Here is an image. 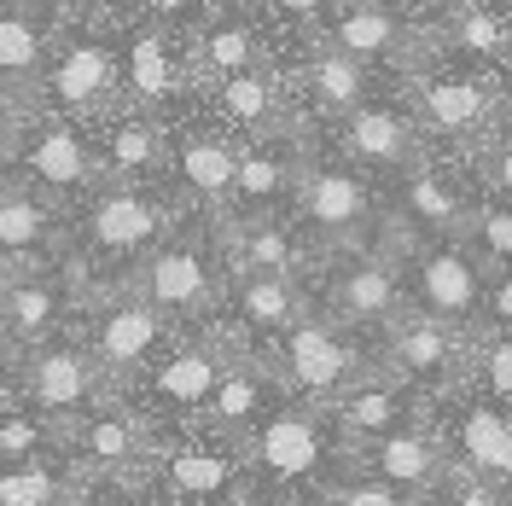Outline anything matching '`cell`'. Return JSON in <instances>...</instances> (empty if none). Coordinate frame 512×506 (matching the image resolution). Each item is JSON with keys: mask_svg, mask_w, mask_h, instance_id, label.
Returning <instances> with one entry per match:
<instances>
[{"mask_svg": "<svg viewBox=\"0 0 512 506\" xmlns=\"http://www.w3.org/2000/svg\"><path fill=\"white\" fill-rule=\"evenodd\" d=\"M6 384H12V396L24 408L47 413L59 425H70V419H82L88 408L117 396L105 367L94 361V349L82 338H53V344H35L24 355H12L6 361Z\"/></svg>", "mask_w": 512, "mask_h": 506, "instance_id": "cell-9", "label": "cell"}, {"mask_svg": "<svg viewBox=\"0 0 512 506\" xmlns=\"http://www.w3.org/2000/svg\"><path fill=\"white\" fill-rule=\"evenodd\" d=\"M0 175H6V134H0Z\"/></svg>", "mask_w": 512, "mask_h": 506, "instance_id": "cell-51", "label": "cell"}, {"mask_svg": "<svg viewBox=\"0 0 512 506\" xmlns=\"http://www.w3.org/2000/svg\"><path fill=\"white\" fill-rule=\"evenodd\" d=\"M419 117L448 140H472L495 123V94L472 76H425L419 82Z\"/></svg>", "mask_w": 512, "mask_h": 506, "instance_id": "cell-29", "label": "cell"}, {"mask_svg": "<svg viewBox=\"0 0 512 506\" xmlns=\"http://www.w3.org/2000/svg\"><path fill=\"white\" fill-rule=\"evenodd\" d=\"M216 111L233 128H245L251 140H262V134H274V123H280V88H274L268 70L227 76V82H216Z\"/></svg>", "mask_w": 512, "mask_h": 506, "instance_id": "cell-33", "label": "cell"}, {"mask_svg": "<svg viewBox=\"0 0 512 506\" xmlns=\"http://www.w3.org/2000/svg\"><path fill=\"white\" fill-rule=\"evenodd\" d=\"M82 303H88V291L70 274V262L30 268V274H0V349H6V361L35 344L64 338V326L82 315Z\"/></svg>", "mask_w": 512, "mask_h": 506, "instance_id": "cell-14", "label": "cell"}, {"mask_svg": "<svg viewBox=\"0 0 512 506\" xmlns=\"http://www.w3.org/2000/svg\"><path fill=\"white\" fill-rule=\"evenodd\" d=\"M297 216L309 233V251H361L379 222V198L367 187L361 163H303L297 181Z\"/></svg>", "mask_w": 512, "mask_h": 506, "instance_id": "cell-12", "label": "cell"}, {"mask_svg": "<svg viewBox=\"0 0 512 506\" xmlns=\"http://www.w3.org/2000/svg\"><path fill=\"white\" fill-rule=\"evenodd\" d=\"M12 402H18V396H12V384H6V373H0V419L12 413Z\"/></svg>", "mask_w": 512, "mask_h": 506, "instance_id": "cell-49", "label": "cell"}, {"mask_svg": "<svg viewBox=\"0 0 512 506\" xmlns=\"http://www.w3.org/2000/svg\"><path fill=\"white\" fill-rule=\"evenodd\" d=\"M367 64L350 59V53H320L315 64H309V94H315L320 111H332V117H350V111H361L367 105Z\"/></svg>", "mask_w": 512, "mask_h": 506, "instance_id": "cell-35", "label": "cell"}, {"mask_svg": "<svg viewBox=\"0 0 512 506\" xmlns=\"http://www.w3.org/2000/svg\"><path fill=\"white\" fill-rule=\"evenodd\" d=\"M169 175L181 181L198 210H210L216 222H222L227 210H233V192H239V146H227L222 134H204V128H192L175 140V152H169Z\"/></svg>", "mask_w": 512, "mask_h": 506, "instance_id": "cell-25", "label": "cell"}, {"mask_svg": "<svg viewBox=\"0 0 512 506\" xmlns=\"http://www.w3.org/2000/svg\"><path fill=\"white\" fill-rule=\"evenodd\" d=\"M76 338L94 349V361L105 367L111 390L123 396V390H134V384L152 373V361L181 338V326L163 315L158 303H146L134 285H111V291H94L82 303Z\"/></svg>", "mask_w": 512, "mask_h": 506, "instance_id": "cell-7", "label": "cell"}, {"mask_svg": "<svg viewBox=\"0 0 512 506\" xmlns=\"http://www.w3.org/2000/svg\"><path fill=\"white\" fill-rule=\"evenodd\" d=\"M0 367H6V349H0Z\"/></svg>", "mask_w": 512, "mask_h": 506, "instance_id": "cell-53", "label": "cell"}, {"mask_svg": "<svg viewBox=\"0 0 512 506\" xmlns=\"http://www.w3.org/2000/svg\"><path fill=\"white\" fill-rule=\"evenodd\" d=\"M47 454H70L64 448V425L47 413L12 402V413L0 419V466H18V460H47Z\"/></svg>", "mask_w": 512, "mask_h": 506, "instance_id": "cell-36", "label": "cell"}, {"mask_svg": "<svg viewBox=\"0 0 512 506\" xmlns=\"http://www.w3.org/2000/svg\"><path fill=\"white\" fill-rule=\"evenodd\" d=\"M332 47L350 59L373 64V59H396L402 53V18L379 6V0H350L344 12H332Z\"/></svg>", "mask_w": 512, "mask_h": 506, "instance_id": "cell-32", "label": "cell"}, {"mask_svg": "<svg viewBox=\"0 0 512 506\" xmlns=\"http://www.w3.org/2000/svg\"><path fill=\"white\" fill-rule=\"evenodd\" d=\"M227 239V262L233 274H286V280H303L309 274V239H297V227H286L280 216H245V222H222Z\"/></svg>", "mask_w": 512, "mask_h": 506, "instance_id": "cell-26", "label": "cell"}, {"mask_svg": "<svg viewBox=\"0 0 512 506\" xmlns=\"http://www.w3.org/2000/svg\"><path fill=\"white\" fill-rule=\"evenodd\" d=\"M245 506H315V501H297V495H262V489H251V501Z\"/></svg>", "mask_w": 512, "mask_h": 506, "instance_id": "cell-48", "label": "cell"}, {"mask_svg": "<svg viewBox=\"0 0 512 506\" xmlns=\"http://www.w3.org/2000/svg\"><path fill=\"white\" fill-rule=\"evenodd\" d=\"M152 506H158V501H152Z\"/></svg>", "mask_w": 512, "mask_h": 506, "instance_id": "cell-54", "label": "cell"}, {"mask_svg": "<svg viewBox=\"0 0 512 506\" xmlns=\"http://www.w3.org/2000/svg\"><path fill=\"white\" fill-rule=\"evenodd\" d=\"M402 274H408V303L419 315H437L460 332H483V303H489V268L466 239H402Z\"/></svg>", "mask_w": 512, "mask_h": 506, "instance_id": "cell-10", "label": "cell"}, {"mask_svg": "<svg viewBox=\"0 0 512 506\" xmlns=\"http://www.w3.org/2000/svg\"><path fill=\"white\" fill-rule=\"evenodd\" d=\"M99 169L105 181H123V187H158V175L169 169V134H163L146 111H105L99 123Z\"/></svg>", "mask_w": 512, "mask_h": 506, "instance_id": "cell-23", "label": "cell"}, {"mask_svg": "<svg viewBox=\"0 0 512 506\" xmlns=\"http://www.w3.org/2000/svg\"><path fill=\"white\" fill-rule=\"evenodd\" d=\"M309 315H315V297H309L303 280H286V274H233L227 303L210 320H222L233 338H245L262 355V349L280 344L291 326Z\"/></svg>", "mask_w": 512, "mask_h": 506, "instance_id": "cell-18", "label": "cell"}, {"mask_svg": "<svg viewBox=\"0 0 512 506\" xmlns=\"http://www.w3.org/2000/svg\"><path fill=\"white\" fill-rule=\"evenodd\" d=\"M128 285L146 303H158L175 326H204L227 303V285H233L222 222H210V233L204 227H175L158 251L134 268Z\"/></svg>", "mask_w": 512, "mask_h": 506, "instance_id": "cell-5", "label": "cell"}, {"mask_svg": "<svg viewBox=\"0 0 512 506\" xmlns=\"http://www.w3.org/2000/svg\"><path fill=\"white\" fill-rule=\"evenodd\" d=\"M198 70H204L210 82L262 70V64H256V30L245 18H216V24H204V30H198Z\"/></svg>", "mask_w": 512, "mask_h": 506, "instance_id": "cell-34", "label": "cell"}, {"mask_svg": "<svg viewBox=\"0 0 512 506\" xmlns=\"http://www.w3.org/2000/svg\"><path fill=\"white\" fill-rule=\"evenodd\" d=\"M41 70H47V35H41V24L30 12L6 6L0 12V76L6 82H30Z\"/></svg>", "mask_w": 512, "mask_h": 506, "instance_id": "cell-37", "label": "cell"}, {"mask_svg": "<svg viewBox=\"0 0 512 506\" xmlns=\"http://www.w3.org/2000/svg\"><path fill=\"white\" fill-rule=\"evenodd\" d=\"M82 489H88V472L70 454L0 466V506H76Z\"/></svg>", "mask_w": 512, "mask_h": 506, "instance_id": "cell-30", "label": "cell"}, {"mask_svg": "<svg viewBox=\"0 0 512 506\" xmlns=\"http://www.w3.org/2000/svg\"><path fill=\"white\" fill-rule=\"evenodd\" d=\"M315 506H437V501L402 495V489H390V483H379V477L355 472V477H344V483H332V489H326Z\"/></svg>", "mask_w": 512, "mask_h": 506, "instance_id": "cell-40", "label": "cell"}, {"mask_svg": "<svg viewBox=\"0 0 512 506\" xmlns=\"http://www.w3.org/2000/svg\"><path fill=\"white\" fill-rule=\"evenodd\" d=\"M274 6H280V12H291V18H320L332 0H274Z\"/></svg>", "mask_w": 512, "mask_h": 506, "instance_id": "cell-47", "label": "cell"}, {"mask_svg": "<svg viewBox=\"0 0 512 506\" xmlns=\"http://www.w3.org/2000/svg\"><path fill=\"white\" fill-rule=\"evenodd\" d=\"M379 367L384 373H396V379H408L419 396H448L454 384H466V367H472V332H460V326H448L437 315H408L396 320V326H384L379 332Z\"/></svg>", "mask_w": 512, "mask_h": 506, "instance_id": "cell-16", "label": "cell"}, {"mask_svg": "<svg viewBox=\"0 0 512 506\" xmlns=\"http://www.w3.org/2000/svg\"><path fill=\"white\" fill-rule=\"evenodd\" d=\"M309 297H315V315L379 338L384 326H396L414 309L408 303V274H402V239L396 245L332 251L326 268H320V291H309Z\"/></svg>", "mask_w": 512, "mask_h": 506, "instance_id": "cell-8", "label": "cell"}, {"mask_svg": "<svg viewBox=\"0 0 512 506\" xmlns=\"http://www.w3.org/2000/svg\"><path fill=\"white\" fill-rule=\"evenodd\" d=\"M152 501L158 506H245L251 501L245 443L210 431V425H169V431H158Z\"/></svg>", "mask_w": 512, "mask_h": 506, "instance_id": "cell-6", "label": "cell"}, {"mask_svg": "<svg viewBox=\"0 0 512 506\" xmlns=\"http://www.w3.org/2000/svg\"><path fill=\"white\" fill-rule=\"evenodd\" d=\"M239 355H256V349L245 344V338H233L222 320L187 326V332L152 361V373L134 384V390H123V396L146 413L158 431H169V425H198V419L210 413V402H216L227 367H233Z\"/></svg>", "mask_w": 512, "mask_h": 506, "instance_id": "cell-3", "label": "cell"}, {"mask_svg": "<svg viewBox=\"0 0 512 506\" xmlns=\"http://www.w3.org/2000/svg\"><path fill=\"white\" fill-rule=\"evenodd\" d=\"M338 140H344V152L350 163L361 169H390V175H408L419 163V128L408 111H390V105H361L344 117L338 128Z\"/></svg>", "mask_w": 512, "mask_h": 506, "instance_id": "cell-27", "label": "cell"}, {"mask_svg": "<svg viewBox=\"0 0 512 506\" xmlns=\"http://www.w3.org/2000/svg\"><path fill=\"white\" fill-rule=\"evenodd\" d=\"M6 169L24 175L30 192H41V198H70V192H88L105 181L99 152L82 140L76 123H64L59 111L30 117L24 128L6 134Z\"/></svg>", "mask_w": 512, "mask_h": 506, "instance_id": "cell-15", "label": "cell"}, {"mask_svg": "<svg viewBox=\"0 0 512 506\" xmlns=\"http://www.w3.org/2000/svg\"><path fill=\"white\" fill-rule=\"evenodd\" d=\"M361 472L390 483V489H402V495L437 501L448 489V477H454V460H448L443 431L425 413V419H414V425H402V431H390V437L361 448Z\"/></svg>", "mask_w": 512, "mask_h": 506, "instance_id": "cell-19", "label": "cell"}, {"mask_svg": "<svg viewBox=\"0 0 512 506\" xmlns=\"http://www.w3.org/2000/svg\"><path fill=\"white\" fill-rule=\"evenodd\" d=\"M286 390H280V379L268 373V361L262 355H239L233 367H227L222 390H216V402H210V413L198 419V425H210V431H222V437H251V425H262V413L274 408Z\"/></svg>", "mask_w": 512, "mask_h": 506, "instance_id": "cell-28", "label": "cell"}, {"mask_svg": "<svg viewBox=\"0 0 512 506\" xmlns=\"http://www.w3.org/2000/svg\"><path fill=\"white\" fill-rule=\"evenodd\" d=\"M140 6L163 24H198V12H204V0H140Z\"/></svg>", "mask_w": 512, "mask_h": 506, "instance_id": "cell-45", "label": "cell"}, {"mask_svg": "<svg viewBox=\"0 0 512 506\" xmlns=\"http://www.w3.org/2000/svg\"><path fill=\"white\" fill-rule=\"evenodd\" d=\"M466 384H478L483 396H495V402L512 408V332H478V338H472Z\"/></svg>", "mask_w": 512, "mask_h": 506, "instance_id": "cell-39", "label": "cell"}, {"mask_svg": "<svg viewBox=\"0 0 512 506\" xmlns=\"http://www.w3.org/2000/svg\"><path fill=\"white\" fill-rule=\"evenodd\" d=\"M64 448L88 477L105 483H134L152 489V460H158V425L134 408L128 396H111L64 425Z\"/></svg>", "mask_w": 512, "mask_h": 506, "instance_id": "cell-11", "label": "cell"}, {"mask_svg": "<svg viewBox=\"0 0 512 506\" xmlns=\"http://www.w3.org/2000/svg\"><path fill=\"white\" fill-rule=\"evenodd\" d=\"M478 204L483 198H472L437 163H414L402 175V187H396V216L408 227V245H419V239H466Z\"/></svg>", "mask_w": 512, "mask_h": 506, "instance_id": "cell-20", "label": "cell"}, {"mask_svg": "<svg viewBox=\"0 0 512 506\" xmlns=\"http://www.w3.org/2000/svg\"><path fill=\"white\" fill-rule=\"evenodd\" d=\"M466 245L478 251V262L489 274H507L512 268V198L507 192H489L478 204V216L466 227Z\"/></svg>", "mask_w": 512, "mask_h": 506, "instance_id": "cell-38", "label": "cell"}, {"mask_svg": "<svg viewBox=\"0 0 512 506\" xmlns=\"http://www.w3.org/2000/svg\"><path fill=\"white\" fill-rule=\"evenodd\" d=\"M454 41L466 47V53H483V59H495V53H507V24L489 12V6H460L454 12Z\"/></svg>", "mask_w": 512, "mask_h": 506, "instance_id": "cell-41", "label": "cell"}, {"mask_svg": "<svg viewBox=\"0 0 512 506\" xmlns=\"http://www.w3.org/2000/svg\"><path fill=\"white\" fill-rule=\"evenodd\" d=\"M297 181H303V158L291 140H251L239 146V192L222 222H245V216H274L280 204H297Z\"/></svg>", "mask_w": 512, "mask_h": 506, "instance_id": "cell-24", "label": "cell"}, {"mask_svg": "<svg viewBox=\"0 0 512 506\" xmlns=\"http://www.w3.org/2000/svg\"><path fill=\"white\" fill-rule=\"evenodd\" d=\"M431 425L443 431L454 472H472L483 483L512 489V408L483 396L478 384H454L431 402Z\"/></svg>", "mask_w": 512, "mask_h": 506, "instance_id": "cell-13", "label": "cell"}, {"mask_svg": "<svg viewBox=\"0 0 512 506\" xmlns=\"http://www.w3.org/2000/svg\"><path fill=\"white\" fill-rule=\"evenodd\" d=\"M181 227L175 204L158 187H123V181H105L88 198L82 222H76V251H70V274L82 280V291H111L128 285L134 268L158 251L163 239Z\"/></svg>", "mask_w": 512, "mask_h": 506, "instance_id": "cell-2", "label": "cell"}, {"mask_svg": "<svg viewBox=\"0 0 512 506\" xmlns=\"http://www.w3.org/2000/svg\"><path fill=\"white\" fill-rule=\"evenodd\" d=\"M76 506H152V489H134V483H105V477H88L82 501Z\"/></svg>", "mask_w": 512, "mask_h": 506, "instance_id": "cell-43", "label": "cell"}, {"mask_svg": "<svg viewBox=\"0 0 512 506\" xmlns=\"http://www.w3.org/2000/svg\"><path fill=\"white\" fill-rule=\"evenodd\" d=\"M245 466H251V489H262V495L320 501L332 483L361 472V448L332 419V408L280 396L274 408L262 413V425H251Z\"/></svg>", "mask_w": 512, "mask_h": 506, "instance_id": "cell-1", "label": "cell"}, {"mask_svg": "<svg viewBox=\"0 0 512 506\" xmlns=\"http://www.w3.org/2000/svg\"><path fill=\"white\" fill-rule=\"evenodd\" d=\"M437 506H512V489L483 483V477H472V472H454L448 489L437 495Z\"/></svg>", "mask_w": 512, "mask_h": 506, "instance_id": "cell-42", "label": "cell"}, {"mask_svg": "<svg viewBox=\"0 0 512 506\" xmlns=\"http://www.w3.org/2000/svg\"><path fill=\"white\" fill-rule=\"evenodd\" d=\"M489 181H495V192H507L512 198V134L495 146V158H489Z\"/></svg>", "mask_w": 512, "mask_h": 506, "instance_id": "cell-46", "label": "cell"}, {"mask_svg": "<svg viewBox=\"0 0 512 506\" xmlns=\"http://www.w3.org/2000/svg\"><path fill=\"white\" fill-rule=\"evenodd\" d=\"M425 413H431V396H419L408 379H396V373H384V367L332 402V419L350 431L355 448L379 443V437L402 431V425H414V419H425Z\"/></svg>", "mask_w": 512, "mask_h": 506, "instance_id": "cell-22", "label": "cell"}, {"mask_svg": "<svg viewBox=\"0 0 512 506\" xmlns=\"http://www.w3.org/2000/svg\"><path fill=\"white\" fill-rule=\"evenodd\" d=\"M117 88H123V59L99 35L70 30L47 53V70H41L47 111H59V117H94V111H105L117 99Z\"/></svg>", "mask_w": 512, "mask_h": 506, "instance_id": "cell-17", "label": "cell"}, {"mask_svg": "<svg viewBox=\"0 0 512 506\" xmlns=\"http://www.w3.org/2000/svg\"><path fill=\"white\" fill-rule=\"evenodd\" d=\"M59 6H64V12H76V6H88V0H59Z\"/></svg>", "mask_w": 512, "mask_h": 506, "instance_id": "cell-50", "label": "cell"}, {"mask_svg": "<svg viewBox=\"0 0 512 506\" xmlns=\"http://www.w3.org/2000/svg\"><path fill=\"white\" fill-rule=\"evenodd\" d=\"M483 332H512V268L489 280V303H483Z\"/></svg>", "mask_w": 512, "mask_h": 506, "instance_id": "cell-44", "label": "cell"}, {"mask_svg": "<svg viewBox=\"0 0 512 506\" xmlns=\"http://www.w3.org/2000/svg\"><path fill=\"white\" fill-rule=\"evenodd\" d=\"M262 361H268V373L280 379L286 396L332 408L344 390H355L361 379L379 373V338L373 332H350V326H338L326 315H309L297 320L280 344L262 349Z\"/></svg>", "mask_w": 512, "mask_h": 506, "instance_id": "cell-4", "label": "cell"}, {"mask_svg": "<svg viewBox=\"0 0 512 506\" xmlns=\"http://www.w3.org/2000/svg\"><path fill=\"white\" fill-rule=\"evenodd\" d=\"M59 262H70V251L59 239L53 204L18 181H0V274H30Z\"/></svg>", "mask_w": 512, "mask_h": 506, "instance_id": "cell-21", "label": "cell"}, {"mask_svg": "<svg viewBox=\"0 0 512 506\" xmlns=\"http://www.w3.org/2000/svg\"><path fill=\"white\" fill-rule=\"evenodd\" d=\"M472 6H507V0H472Z\"/></svg>", "mask_w": 512, "mask_h": 506, "instance_id": "cell-52", "label": "cell"}, {"mask_svg": "<svg viewBox=\"0 0 512 506\" xmlns=\"http://www.w3.org/2000/svg\"><path fill=\"white\" fill-rule=\"evenodd\" d=\"M123 88H128V105L146 111V105H163V99L181 88V70H175V53L163 30H128L123 41Z\"/></svg>", "mask_w": 512, "mask_h": 506, "instance_id": "cell-31", "label": "cell"}]
</instances>
